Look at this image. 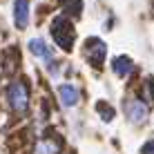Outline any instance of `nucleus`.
Masks as SVG:
<instances>
[{
	"instance_id": "1",
	"label": "nucleus",
	"mask_w": 154,
	"mask_h": 154,
	"mask_svg": "<svg viewBox=\"0 0 154 154\" xmlns=\"http://www.w3.org/2000/svg\"><path fill=\"white\" fill-rule=\"evenodd\" d=\"M49 31H51L54 42L60 47V49H65V51L72 49V45H74V27H72V23H69L67 16H56Z\"/></svg>"
},
{
	"instance_id": "2",
	"label": "nucleus",
	"mask_w": 154,
	"mask_h": 154,
	"mask_svg": "<svg viewBox=\"0 0 154 154\" xmlns=\"http://www.w3.org/2000/svg\"><path fill=\"white\" fill-rule=\"evenodd\" d=\"M7 98H9V103H11L14 112H18V114H25V112H27L29 92H27V85H25L23 81H14L11 85H9Z\"/></svg>"
},
{
	"instance_id": "3",
	"label": "nucleus",
	"mask_w": 154,
	"mask_h": 154,
	"mask_svg": "<svg viewBox=\"0 0 154 154\" xmlns=\"http://www.w3.org/2000/svg\"><path fill=\"white\" fill-rule=\"evenodd\" d=\"M85 54L94 67H103V60L107 56V45L100 38H87L85 40Z\"/></svg>"
},
{
	"instance_id": "4",
	"label": "nucleus",
	"mask_w": 154,
	"mask_h": 154,
	"mask_svg": "<svg viewBox=\"0 0 154 154\" xmlns=\"http://www.w3.org/2000/svg\"><path fill=\"white\" fill-rule=\"evenodd\" d=\"M125 114H127V119L132 121V123H145V119H147V107L143 105V100L139 98H130L125 103Z\"/></svg>"
},
{
	"instance_id": "5",
	"label": "nucleus",
	"mask_w": 154,
	"mask_h": 154,
	"mask_svg": "<svg viewBox=\"0 0 154 154\" xmlns=\"http://www.w3.org/2000/svg\"><path fill=\"white\" fill-rule=\"evenodd\" d=\"M14 23L18 29L29 25V0H16L14 2Z\"/></svg>"
},
{
	"instance_id": "6",
	"label": "nucleus",
	"mask_w": 154,
	"mask_h": 154,
	"mask_svg": "<svg viewBox=\"0 0 154 154\" xmlns=\"http://www.w3.org/2000/svg\"><path fill=\"white\" fill-rule=\"evenodd\" d=\"M112 69H114L116 76H121V78L130 76L132 69H134V65H132V58H127V56H116L114 60H112Z\"/></svg>"
},
{
	"instance_id": "7",
	"label": "nucleus",
	"mask_w": 154,
	"mask_h": 154,
	"mask_svg": "<svg viewBox=\"0 0 154 154\" xmlns=\"http://www.w3.org/2000/svg\"><path fill=\"white\" fill-rule=\"evenodd\" d=\"M58 94H60V100L65 107H74V105L78 103V92L74 85H60L58 87Z\"/></svg>"
},
{
	"instance_id": "8",
	"label": "nucleus",
	"mask_w": 154,
	"mask_h": 154,
	"mask_svg": "<svg viewBox=\"0 0 154 154\" xmlns=\"http://www.w3.org/2000/svg\"><path fill=\"white\" fill-rule=\"evenodd\" d=\"M58 150H60V141H54V139H42L38 145H36L34 154H58Z\"/></svg>"
},
{
	"instance_id": "9",
	"label": "nucleus",
	"mask_w": 154,
	"mask_h": 154,
	"mask_svg": "<svg viewBox=\"0 0 154 154\" xmlns=\"http://www.w3.org/2000/svg\"><path fill=\"white\" fill-rule=\"evenodd\" d=\"M29 49L34 56H40V58H49V49H47V45L42 42L40 38H34L29 40Z\"/></svg>"
},
{
	"instance_id": "10",
	"label": "nucleus",
	"mask_w": 154,
	"mask_h": 154,
	"mask_svg": "<svg viewBox=\"0 0 154 154\" xmlns=\"http://www.w3.org/2000/svg\"><path fill=\"white\" fill-rule=\"evenodd\" d=\"M65 11L78 16L83 11V2H81V0H65Z\"/></svg>"
},
{
	"instance_id": "11",
	"label": "nucleus",
	"mask_w": 154,
	"mask_h": 154,
	"mask_svg": "<svg viewBox=\"0 0 154 154\" xmlns=\"http://www.w3.org/2000/svg\"><path fill=\"white\" fill-rule=\"evenodd\" d=\"M96 109L100 112L103 121H112V119H114V109L109 107V105H105V103H98V105H96Z\"/></svg>"
},
{
	"instance_id": "12",
	"label": "nucleus",
	"mask_w": 154,
	"mask_h": 154,
	"mask_svg": "<svg viewBox=\"0 0 154 154\" xmlns=\"http://www.w3.org/2000/svg\"><path fill=\"white\" fill-rule=\"evenodd\" d=\"M141 154H154V141H147L145 145H143Z\"/></svg>"
},
{
	"instance_id": "13",
	"label": "nucleus",
	"mask_w": 154,
	"mask_h": 154,
	"mask_svg": "<svg viewBox=\"0 0 154 154\" xmlns=\"http://www.w3.org/2000/svg\"><path fill=\"white\" fill-rule=\"evenodd\" d=\"M152 94H154V83H152Z\"/></svg>"
}]
</instances>
